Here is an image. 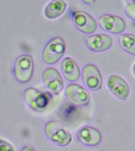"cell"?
I'll return each instance as SVG.
<instances>
[{
	"label": "cell",
	"instance_id": "obj_10",
	"mask_svg": "<svg viewBox=\"0 0 135 151\" xmlns=\"http://www.w3.org/2000/svg\"><path fill=\"white\" fill-rule=\"evenodd\" d=\"M107 87L116 98L125 101L130 94V88L127 82L118 75L109 76L107 80Z\"/></svg>",
	"mask_w": 135,
	"mask_h": 151
},
{
	"label": "cell",
	"instance_id": "obj_3",
	"mask_svg": "<svg viewBox=\"0 0 135 151\" xmlns=\"http://www.w3.org/2000/svg\"><path fill=\"white\" fill-rule=\"evenodd\" d=\"M66 45L62 38H53L48 42L42 51V59L48 64H55L63 57Z\"/></svg>",
	"mask_w": 135,
	"mask_h": 151
},
{
	"label": "cell",
	"instance_id": "obj_1",
	"mask_svg": "<svg viewBox=\"0 0 135 151\" xmlns=\"http://www.w3.org/2000/svg\"><path fill=\"white\" fill-rule=\"evenodd\" d=\"M24 100L34 111L42 113L49 107L52 96L50 93L44 92L34 88H28L24 91Z\"/></svg>",
	"mask_w": 135,
	"mask_h": 151
},
{
	"label": "cell",
	"instance_id": "obj_5",
	"mask_svg": "<svg viewBox=\"0 0 135 151\" xmlns=\"http://www.w3.org/2000/svg\"><path fill=\"white\" fill-rule=\"evenodd\" d=\"M84 84L91 91H98L102 87V74L99 69L93 64H88L84 66L82 72Z\"/></svg>",
	"mask_w": 135,
	"mask_h": 151
},
{
	"label": "cell",
	"instance_id": "obj_19",
	"mask_svg": "<svg viewBox=\"0 0 135 151\" xmlns=\"http://www.w3.org/2000/svg\"><path fill=\"white\" fill-rule=\"evenodd\" d=\"M82 1L87 5H92L96 2V0H82Z\"/></svg>",
	"mask_w": 135,
	"mask_h": 151
},
{
	"label": "cell",
	"instance_id": "obj_7",
	"mask_svg": "<svg viewBox=\"0 0 135 151\" xmlns=\"http://www.w3.org/2000/svg\"><path fill=\"white\" fill-rule=\"evenodd\" d=\"M65 95L70 101L77 106H86L90 101V95L88 91L77 83L67 85L65 90Z\"/></svg>",
	"mask_w": 135,
	"mask_h": 151
},
{
	"label": "cell",
	"instance_id": "obj_16",
	"mask_svg": "<svg viewBox=\"0 0 135 151\" xmlns=\"http://www.w3.org/2000/svg\"><path fill=\"white\" fill-rule=\"evenodd\" d=\"M125 13L126 16L131 19L135 21V4L132 3L126 5L125 9Z\"/></svg>",
	"mask_w": 135,
	"mask_h": 151
},
{
	"label": "cell",
	"instance_id": "obj_4",
	"mask_svg": "<svg viewBox=\"0 0 135 151\" xmlns=\"http://www.w3.org/2000/svg\"><path fill=\"white\" fill-rule=\"evenodd\" d=\"M34 60L30 55H22L17 58L14 65L16 79L21 83H26L31 80L34 72Z\"/></svg>",
	"mask_w": 135,
	"mask_h": 151
},
{
	"label": "cell",
	"instance_id": "obj_2",
	"mask_svg": "<svg viewBox=\"0 0 135 151\" xmlns=\"http://www.w3.org/2000/svg\"><path fill=\"white\" fill-rule=\"evenodd\" d=\"M45 136L59 147H66L72 141L70 132L56 121H49L44 126Z\"/></svg>",
	"mask_w": 135,
	"mask_h": 151
},
{
	"label": "cell",
	"instance_id": "obj_12",
	"mask_svg": "<svg viewBox=\"0 0 135 151\" xmlns=\"http://www.w3.org/2000/svg\"><path fill=\"white\" fill-rule=\"evenodd\" d=\"M86 45L90 50L95 52H104L112 47L113 40L106 34H97L88 37L86 40Z\"/></svg>",
	"mask_w": 135,
	"mask_h": 151
},
{
	"label": "cell",
	"instance_id": "obj_21",
	"mask_svg": "<svg viewBox=\"0 0 135 151\" xmlns=\"http://www.w3.org/2000/svg\"><path fill=\"white\" fill-rule=\"evenodd\" d=\"M133 1L134 2V4H135V0H133Z\"/></svg>",
	"mask_w": 135,
	"mask_h": 151
},
{
	"label": "cell",
	"instance_id": "obj_9",
	"mask_svg": "<svg viewBox=\"0 0 135 151\" xmlns=\"http://www.w3.org/2000/svg\"><path fill=\"white\" fill-rule=\"evenodd\" d=\"M99 25L103 30L112 34H121L125 31L126 23L122 17L112 14H105L99 18Z\"/></svg>",
	"mask_w": 135,
	"mask_h": 151
},
{
	"label": "cell",
	"instance_id": "obj_13",
	"mask_svg": "<svg viewBox=\"0 0 135 151\" xmlns=\"http://www.w3.org/2000/svg\"><path fill=\"white\" fill-rule=\"evenodd\" d=\"M61 70L64 77L69 82H76L79 79L80 76L79 66L71 58L67 57L62 60Z\"/></svg>",
	"mask_w": 135,
	"mask_h": 151
},
{
	"label": "cell",
	"instance_id": "obj_8",
	"mask_svg": "<svg viewBox=\"0 0 135 151\" xmlns=\"http://www.w3.org/2000/svg\"><path fill=\"white\" fill-rule=\"evenodd\" d=\"M42 80L45 87L54 95H58L63 89V80L61 74L55 68H45L42 74Z\"/></svg>",
	"mask_w": 135,
	"mask_h": 151
},
{
	"label": "cell",
	"instance_id": "obj_14",
	"mask_svg": "<svg viewBox=\"0 0 135 151\" xmlns=\"http://www.w3.org/2000/svg\"><path fill=\"white\" fill-rule=\"evenodd\" d=\"M67 4L63 0H52L45 8L44 14L50 19H54L65 12Z\"/></svg>",
	"mask_w": 135,
	"mask_h": 151
},
{
	"label": "cell",
	"instance_id": "obj_18",
	"mask_svg": "<svg viewBox=\"0 0 135 151\" xmlns=\"http://www.w3.org/2000/svg\"><path fill=\"white\" fill-rule=\"evenodd\" d=\"M21 151H36V150H35L34 148L32 146H31V145H27V146L23 147Z\"/></svg>",
	"mask_w": 135,
	"mask_h": 151
},
{
	"label": "cell",
	"instance_id": "obj_15",
	"mask_svg": "<svg viewBox=\"0 0 135 151\" xmlns=\"http://www.w3.org/2000/svg\"><path fill=\"white\" fill-rule=\"evenodd\" d=\"M119 44L126 52L135 56V35L130 33L123 34L119 39Z\"/></svg>",
	"mask_w": 135,
	"mask_h": 151
},
{
	"label": "cell",
	"instance_id": "obj_6",
	"mask_svg": "<svg viewBox=\"0 0 135 151\" xmlns=\"http://www.w3.org/2000/svg\"><path fill=\"white\" fill-rule=\"evenodd\" d=\"M72 21L75 27L85 34H92L98 27L96 21L90 14L82 11L72 13Z\"/></svg>",
	"mask_w": 135,
	"mask_h": 151
},
{
	"label": "cell",
	"instance_id": "obj_17",
	"mask_svg": "<svg viewBox=\"0 0 135 151\" xmlns=\"http://www.w3.org/2000/svg\"><path fill=\"white\" fill-rule=\"evenodd\" d=\"M0 151H15L14 147L9 142L1 140L0 141Z\"/></svg>",
	"mask_w": 135,
	"mask_h": 151
},
{
	"label": "cell",
	"instance_id": "obj_11",
	"mask_svg": "<svg viewBox=\"0 0 135 151\" xmlns=\"http://www.w3.org/2000/svg\"><path fill=\"white\" fill-rule=\"evenodd\" d=\"M77 137L81 143L90 147L98 145L102 139L100 131L91 126H85L80 128L77 131Z\"/></svg>",
	"mask_w": 135,
	"mask_h": 151
},
{
	"label": "cell",
	"instance_id": "obj_20",
	"mask_svg": "<svg viewBox=\"0 0 135 151\" xmlns=\"http://www.w3.org/2000/svg\"><path fill=\"white\" fill-rule=\"evenodd\" d=\"M133 73H134V74L135 75V64H134V66H133Z\"/></svg>",
	"mask_w": 135,
	"mask_h": 151
}]
</instances>
